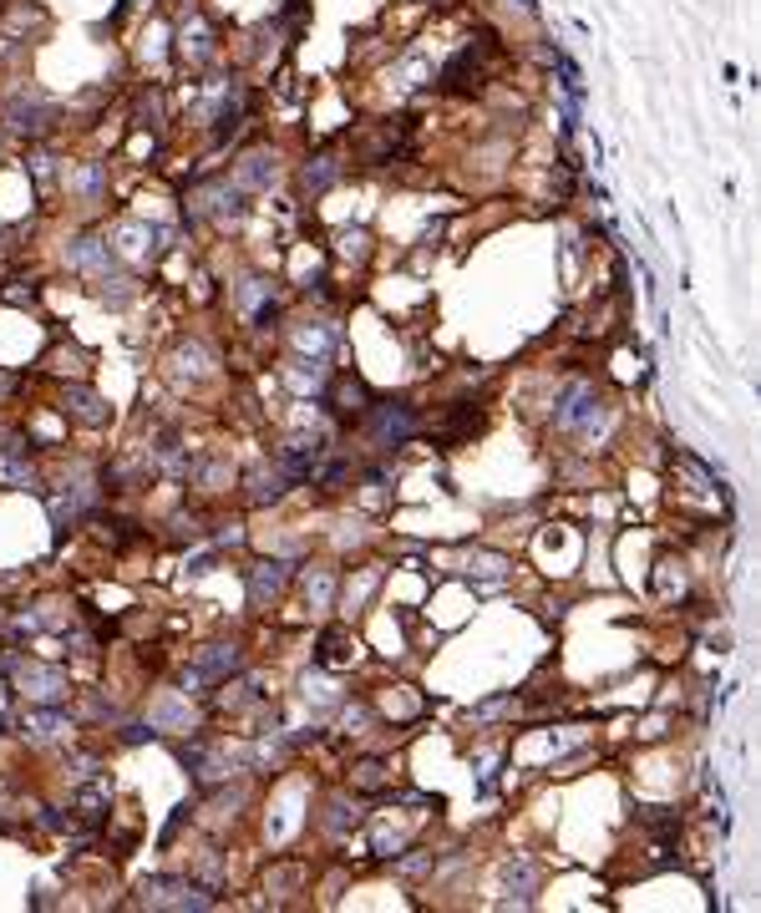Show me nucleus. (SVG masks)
<instances>
[{"label": "nucleus", "instance_id": "6", "mask_svg": "<svg viewBox=\"0 0 761 913\" xmlns=\"http://www.w3.org/2000/svg\"><path fill=\"white\" fill-rule=\"evenodd\" d=\"M275 173H279L275 152H250V158L234 168V188H239V193H260V188L275 183Z\"/></svg>", "mask_w": 761, "mask_h": 913}, {"label": "nucleus", "instance_id": "13", "mask_svg": "<svg viewBox=\"0 0 761 913\" xmlns=\"http://www.w3.org/2000/svg\"><path fill=\"white\" fill-rule=\"evenodd\" d=\"M376 584H381V569H361V574H356V584H346V604H350V614H356L366 599H371Z\"/></svg>", "mask_w": 761, "mask_h": 913}, {"label": "nucleus", "instance_id": "8", "mask_svg": "<svg viewBox=\"0 0 761 913\" xmlns=\"http://www.w3.org/2000/svg\"><path fill=\"white\" fill-rule=\"evenodd\" d=\"M285 578H289L285 563H260V569L250 574V604L254 609H264V604L275 599L279 588H285Z\"/></svg>", "mask_w": 761, "mask_h": 913}, {"label": "nucleus", "instance_id": "7", "mask_svg": "<svg viewBox=\"0 0 761 913\" xmlns=\"http://www.w3.org/2000/svg\"><path fill=\"white\" fill-rule=\"evenodd\" d=\"M25 731H31V741H36V746H46V741H66L72 721H66L56 705H41V711L25 715Z\"/></svg>", "mask_w": 761, "mask_h": 913}, {"label": "nucleus", "instance_id": "14", "mask_svg": "<svg viewBox=\"0 0 761 913\" xmlns=\"http://www.w3.org/2000/svg\"><path fill=\"white\" fill-rule=\"evenodd\" d=\"M300 183H305V193H325V188L336 183V163H330V158H315V168L305 163Z\"/></svg>", "mask_w": 761, "mask_h": 913}, {"label": "nucleus", "instance_id": "12", "mask_svg": "<svg viewBox=\"0 0 761 913\" xmlns=\"http://www.w3.org/2000/svg\"><path fill=\"white\" fill-rule=\"evenodd\" d=\"M305 599H315V609H330V599H336V578L325 574V569H310V574H305Z\"/></svg>", "mask_w": 761, "mask_h": 913}, {"label": "nucleus", "instance_id": "15", "mask_svg": "<svg viewBox=\"0 0 761 913\" xmlns=\"http://www.w3.org/2000/svg\"><path fill=\"white\" fill-rule=\"evenodd\" d=\"M0 482H6V488H25V482H36V477H31V463H25V457H6V452H0Z\"/></svg>", "mask_w": 761, "mask_h": 913}, {"label": "nucleus", "instance_id": "4", "mask_svg": "<svg viewBox=\"0 0 761 913\" xmlns=\"http://www.w3.org/2000/svg\"><path fill=\"white\" fill-rule=\"evenodd\" d=\"M15 686H21V696H31L36 705H62L66 696H72V686H66V676L56 670V665H15Z\"/></svg>", "mask_w": 761, "mask_h": 913}, {"label": "nucleus", "instance_id": "16", "mask_svg": "<svg viewBox=\"0 0 761 913\" xmlns=\"http://www.w3.org/2000/svg\"><path fill=\"white\" fill-rule=\"evenodd\" d=\"M350 650H356V645L346 639V629H330V635L320 639V665H340V660H350Z\"/></svg>", "mask_w": 761, "mask_h": 913}, {"label": "nucleus", "instance_id": "9", "mask_svg": "<svg viewBox=\"0 0 761 913\" xmlns=\"http://www.w3.org/2000/svg\"><path fill=\"white\" fill-rule=\"evenodd\" d=\"M62 412H72L82 426H102V422H107V406H102V396H92L87 386H66Z\"/></svg>", "mask_w": 761, "mask_h": 913}, {"label": "nucleus", "instance_id": "18", "mask_svg": "<svg viewBox=\"0 0 761 913\" xmlns=\"http://www.w3.org/2000/svg\"><path fill=\"white\" fill-rule=\"evenodd\" d=\"M473 574L498 578V574H508V559H503V553H477V559H473Z\"/></svg>", "mask_w": 761, "mask_h": 913}, {"label": "nucleus", "instance_id": "5", "mask_svg": "<svg viewBox=\"0 0 761 913\" xmlns=\"http://www.w3.org/2000/svg\"><path fill=\"white\" fill-rule=\"evenodd\" d=\"M234 670H244V650L239 645H203L193 655V670L183 676V690L188 686H213V680H229Z\"/></svg>", "mask_w": 761, "mask_h": 913}, {"label": "nucleus", "instance_id": "11", "mask_svg": "<svg viewBox=\"0 0 761 913\" xmlns=\"http://www.w3.org/2000/svg\"><path fill=\"white\" fill-rule=\"evenodd\" d=\"M289 473L285 467H260V473H250V502H275L279 492H285Z\"/></svg>", "mask_w": 761, "mask_h": 913}, {"label": "nucleus", "instance_id": "19", "mask_svg": "<svg viewBox=\"0 0 761 913\" xmlns=\"http://www.w3.org/2000/svg\"><path fill=\"white\" fill-rule=\"evenodd\" d=\"M0 152H6V127H0Z\"/></svg>", "mask_w": 761, "mask_h": 913}, {"label": "nucleus", "instance_id": "10", "mask_svg": "<svg viewBox=\"0 0 761 913\" xmlns=\"http://www.w3.org/2000/svg\"><path fill=\"white\" fill-rule=\"evenodd\" d=\"M336 412H346V416H366V406H371V391H366V381L361 375H340L336 381Z\"/></svg>", "mask_w": 761, "mask_h": 913}, {"label": "nucleus", "instance_id": "1", "mask_svg": "<svg viewBox=\"0 0 761 913\" xmlns=\"http://www.w3.org/2000/svg\"><path fill=\"white\" fill-rule=\"evenodd\" d=\"M604 422H610V401L594 386H584V381H574V386L559 396V406H553V426H559V432H584V437H594Z\"/></svg>", "mask_w": 761, "mask_h": 913}, {"label": "nucleus", "instance_id": "2", "mask_svg": "<svg viewBox=\"0 0 761 913\" xmlns=\"http://www.w3.org/2000/svg\"><path fill=\"white\" fill-rule=\"evenodd\" d=\"M366 416H371V442L376 447H401V442L416 432V412L406 406V401H371Z\"/></svg>", "mask_w": 761, "mask_h": 913}, {"label": "nucleus", "instance_id": "17", "mask_svg": "<svg viewBox=\"0 0 761 913\" xmlns=\"http://www.w3.org/2000/svg\"><path fill=\"white\" fill-rule=\"evenodd\" d=\"M350 782H356V787H361V792H376V787H381V782H387V766H381V762H361V766H356V776H350Z\"/></svg>", "mask_w": 761, "mask_h": 913}, {"label": "nucleus", "instance_id": "3", "mask_svg": "<svg viewBox=\"0 0 761 913\" xmlns=\"http://www.w3.org/2000/svg\"><path fill=\"white\" fill-rule=\"evenodd\" d=\"M142 909H209V893L199 889V883H188V878H148L142 883Z\"/></svg>", "mask_w": 761, "mask_h": 913}]
</instances>
